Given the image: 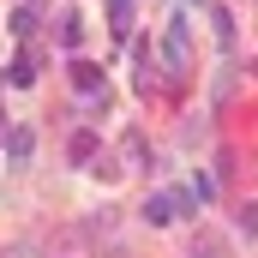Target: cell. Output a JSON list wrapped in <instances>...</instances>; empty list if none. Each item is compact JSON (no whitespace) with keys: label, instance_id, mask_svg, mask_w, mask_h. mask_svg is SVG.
<instances>
[{"label":"cell","instance_id":"8","mask_svg":"<svg viewBox=\"0 0 258 258\" xmlns=\"http://www.w3.org/2000/svg\"><path fill=\"white\" fill-rule=\"evenodd\" d=\"M192 258H228V246H222V240H198Z\"/></svg>","mask_w":258,"mask_h":258},{"label":"cell","instance_id":"3","mask_svg":"<svg viewBox=\"0 0 258 258\" xmlns=\"http://www.w3.org/2000/svg\"><path fill=\"white\" fill-rule=\"evenodd\" d=\"M66 156H72V162H96V132H72Z\"/></svg>","mask_w":258,"mask_h":258},{"label":"cell","instance_id":"11","mask_svg":"<svg viewBox=\"0 0 258 258\" xmlns=\"http://www.w3.org/2000/svg\"><path fill=\"white\" fill-rule=\"evenodd\" d=\"M6 258H36V252H30V246H12V252H6Z\"/></svg>","mask_w":258,"mask_h":258},{"label":"cell","instance_id":"7","mask_svg":"<svg viewBox=\"0 0 258 258\" xmlns=\"http://www.w3.org/2000/svg\"><path fill=\"white\" fill-rule=\"evenodd\" d=\"M6 24H12V36H30V30H36V12H30V6H18Z\"/></svg>","mask_w":258,"mask_h":258},{"label":"cell","instance_id":"6","mask_svg":"<svg viewBox=\"0 0 258 258\" xmlns=\"http://www.w3.org/2000/svg\"><path fill=\"white\" fill-rule=\"evenodd\" d=\"M108 18H114V36H126V24H132V0H108Z\"/></svg>","mask_w":258,"mask_h":258},{"label":"cell","instance_id":"4","mask_svg":"<svg viewBox=\"0 0 258 258\" xmlns=\"http://www.w3.org/2000/svg\"><path fill=\"white\" fill-rule=\"evenodd\" d=\"M6 78H12L18 90H24V84H36V54H18V60L6 66Z\"/></svg>","mask_w":258,"mask_h":258},{"label":"cell","instance_id":"2","mask_svg":"<svg viewBox=\"0 0 258 258\" xmlns=\"http://www.w3.org/2000/svg\"><path fill=\"white\" fill-rule=\"evenodd\" d=\"M30 150H36V132H30V126H12V132H6V162H24Z\"/></svg>","mask_w":258,"mask_h":258},{"label":"cell","instance_id":"1","mask_svg":"<svg viewBox=\"0 0 258 258\" xmlns=\"http://www.w3.org/2000/svg\"><path fill=\"white\" fill-rule=\"evenodd\" d=\"M72 84H78L84 96H102V102H108V90H102V66H96V60H72Z\"/></svg>","mask_w":258,"mask_h":258},{"label":"cell","instance_id":"10","mask_svg":"<svg viewBox=\"0 0 258 258\" xmlns=\"http://www.w3.org/2000/svg\"><path fill=\"white\" fill-rule=\"evenodd\" d=\"M240 228H246V234H258V210H240Z\"/></svg>","mask_w":258,"mask_h":258},{"label":"cell","instance_id":"5","mask_svg":"<svg viewBox=\"0 0 258 258\" xmlns=\"http://www.w3.org/2000/svg\"><path fill=\"white\" fill-rule=\"evenodd\" d=\"M84 42V24H78V12H66L60 18V48H78Z\"/></svg>","mask_w":258,"mask_h":258},{"label":"cell","instance_id":"9","mask_svg":"<svg viewBox=\"0 0 258 258\" xmlns=\"http://www.w3.org/2000/svg\"><path fill=\"white\" fill-rule=\"evenodd\" d=\"M210 192H216V180H210V174H192V198H198V204H204Z\"/></svg>","mask_w":258,"mask_h":258},{"label":"cell","instance_id":"12","mask_svg":"<svg viewBox=\"0 0 258 258\" xmlns=\"http://www.w3.org/2000/svg\"><path fill=\"white\" fill-rule=\"evenodd\" d=\"M6 132H12V126H6V120H0V144H6Z\"/></svg>","mask_w":258,"mask_h":258}]
</instances>
